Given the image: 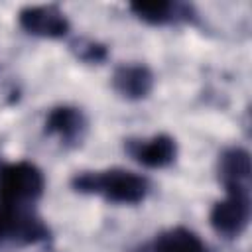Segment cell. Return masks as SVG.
I'll return each mask as SVG.
<instances>
[{
  "mask_svg": "<svg viewBox=\"0 0 252 252\" xmlns=\"http://www.w3.org/2000/svg\"><path fill=\"white\" fill-rule=\"evenodd\" d=\"M73 185L81 193L100 195L102 199L118 205H136L148 195V179L128 169H104L85 171L75 177Z\"/></svg>",
  "mask_w": 252,
  "mask_h": 252,
  "instance_id": "obj_1",
  "label": "cell"
},
{
  "mask_svg": "<svg viewBox=\"0 0 252 252\" xmlns=\"http://www.w3.org/2000/svg\"><path fill=\"white\" fill-rule=\"evenodd\" d=\"M43 191V175L41 171L28 163H4L0 167V203L4 207L24 209L32 205Z\"/></svg>",
  "mask_w": 252,
  "mask_h": 252,
  "instance_id": "obj_2",
  "label": "cell"
},
{
  "mask_svg": "<svg viewBox=\"0 0 252 252\" xmlns=\"http://www.w3.org/2000/svg\"><path fill=\"white\" fill-rule=\"evenodd\" d=\"M226 193L228 195L222 201L215 203L211 211V224L219 234L226 238H234L240 236L248 226L250 197H248V189H232Z\"/></svg>",
  "mask_w": 252,
  "mask_h": 252,
  "instance_id": "obj_3",
  "label": "cell"
},
{
  "mask_svg": "<svg viewBox=\"0 0 252 252\" xmlns=\"http://www.w3.org/2000/svg\"><path fill=\"white\" fill-rule=\"evenodd\" d=\"M20 26L32 33V35H39V37H49V39H57L63 37L69 32V20L67 16L57 8V6H26L20 16Z\"/></svg>",
  "mask_w": 252,
  "mask_h": 252,
  "instance_id": "obj_4",
  "label": "cell"
},
{
  "mask_svg": "<svg viewBox=\"0 0 252 252\" xmlns=\"http://www.w3.org/2000/svg\"><path fill=\"white\" fill-rule=\"evenodd\" d=\"M128 152L138 163L152 167V169H159V167L169 165L175 159L177 146H175L173 138H169L165 134H158V136H152L146 140L130 142Z\"/></svg>",
  "mask_w": 252,
  "mask_h": 252,
  "instance_id": "obj_5",
  "label": "cell"
},
{
  "mask_svg": "<svg viewBox=\"0 0 252 252\" xmlns=\"http://www.w3.org/2000/svg\"><path fill=\"white\" fill-rule=\"evenodd\" d=\"M43 234H45L43 224L30 213H26V209L0 205V242L6 238L33 242Z\"/></svg>",
  "mask_w": 252,
  "mask_h": 252,
  "instance_id": "obj_6",
  "label": "cell"
},
{
  "mask_svg": "<svg viewBox=\"0 0 252 252\" xmlns=\"http://www.w3.org/2000/svg\"><path fill=\"white\" fill-rule=\"evenodd\" d=\"M112 87L118 94L130 100L146 98L154 89V75L146 65L130 63L122 65L112 75Z\"/></svg>",
  "mask_w": 252,
  "mask_h": 252,
  "instance_id": "obj_7",
  "label": "cell"
},
{
  "mask_svg": "<svg viewBox=\"0 0 252 252\" xmlns=\"http://www.w3.org/2000/svg\"><path fill=\"white\" fill-rule=\"evenodd\" d=\"M219 173L226 187L232 189H248L250 185V154L242 148H232L220 156Z\"/></svg>",
  "mask_w": 252,
  "mask_h": 252,
  "instance_id": "obj_8",
  "label": "cell"
},
{
  "mask_svg": "<svg viewBox=\"0 0 252 252\" xmlns=\"http://www.w3.org/2000/svg\"><path fill=\"white\" fill-rule=\"evenodd\" d=\"M45 130L49 134L59 136L65 142H75L85 132V116L79 108L57 106L47 114Z\"/></svg>",
  "mask_w": 252,
  "mask_h": 252,
  "instance_id": "obj_9",
  "label": "cell"
},
{
  "mask_svg": "<svg viewBox=\"0 0 252 252\" xmlns=\"http://www.w3.org/2000/svg\"><path fill=\"white\" fill-rule=\"evenodd\" d=\"M154 252H207L203 240L187 228H171L158 236Z\"/></svg>",
  "mask_w": 252,
  "mask_h": 252,
  "instance_id": "obj_10",
  "label": "cell"
},
{
  "mask_svg": "<svg viewBox=\"0 0 252 252\" xmlns=\"http://www.w3.org/2000/svg\"><path fill=\"white\" fill-rule=\"evenodd\" d=\"M132 12L148 22V24H167V22H173L175 20V14H177V8L175 4L171 2H163V0H154V2H134L132 6Z\"/></svg>",
  "mask_w": 252,
  "mask_h": 252,
  "instance_id": "obj_11",
  "label": "cell"
}]
</instances>
